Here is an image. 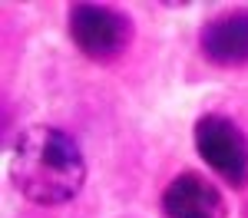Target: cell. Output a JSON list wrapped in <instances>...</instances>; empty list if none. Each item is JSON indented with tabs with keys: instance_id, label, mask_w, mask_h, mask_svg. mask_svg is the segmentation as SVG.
I'll return each mask as SVG.
<instances>
[{
	"instance_id": "1",
	"label": "cell",
	"mask_w": 248,
	"mask_h": 218,
	"mask_svg": "<svg viewBox=\"0 0 248 218\" xmlns=\"http://www.w3.org/2000/svg\"><path fill=\"white\" fill-rule=\"evenodd\" d=\"M7 175L20 198L40 208H57L79 198L86 185V156L66 129L33 122L14 139L7 156Z\"/></svg>"
},
{
	"instance_id": "2",
	"label": "cell",
	"mask_w": 248,
	"mask_h": 218,
	"mask_svg": "<svg viewBox=\"0 0 248 218\" xmlns=\"http://www.w3.org/2000/svg\"><path fill=\"white\" fill-rule=\"evenodd\" d=\"M66 33L79 53L93 63L119 59L136 40V23L126 10L113 3H90L79 0L66 10Z\"/></svg>"
},
{
	"instance_id": "3",
	"label": "cell",
	"mask_w": 248,
	"mask_h": 218,
	"mask_svg": "<svg viewBox=\"0 0 248 218\" xmlns=\"http://www.w3.org/2000/svg\"><path fill=\"white\" fill-rule=\"evenodd\" d=\"M199 159L229 189H248V132L225 113H202L192 126Z\"/></svg>"
},
{
	"instance_id": "4",
	"label": "cell",
	"mask_w": 248,
	"mask_h": 218,
	"mask_svg": "<svg viewBox=\"0 0 248 218\" xmlns=\"http://www.w3.org/2000/svg\"><path fill=\"white\" fill-rule=\"evenodd\" d=\"M199 50L212 66L238 70L248 66V7L222 10L202 23Z\"/></svg>"
},
{
	"instance_id": "5",
	"label": "cell",
	"mask_w": 248,
	"mask_h": 218,
	"mask_svg": "<svg viewBox=\"0 0 248 218\" xmlns=\"http://www.w3.org/2000/svg\"><path fill=\"white\" fill-rule=\"evenodd\" d=\"M162 215L166 218H229L222 189L202 172H179L162 189Z\"/></svg>"
}]
</instances>
